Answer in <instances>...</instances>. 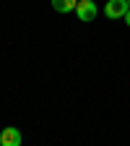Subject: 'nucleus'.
<instances>
[{"instance_id": "nucleus-5", "label": "nucleus", "mask_w": 130, "mask_h": 146, "mask_svg": "<svg viewBox=\"0 0 130 146\" xmlns=\"http://www.w3.org/2000/svg\"><path fill=\"white\" fill-rule=\"evenodd\" d=\"M125 24H127V26H130V11H127V13H125Z\"/></svg>"}, {"instance_id": "nucleus-1", "label": "nucleus", "mask_w": 130, "mask_h": 146, "mask_svg": "<svg viewBox=\"0 0 130 146\" xmlns=\"http://www.w3.org/2000/svg\"><path fill=\"white\" fill-rule=\"evenodd\" d=\"M127 11H130V3H127V0H109V3L104 5L107 18H125Z\"/></svg>"}, {"instance_id": "nucleus-2", "label": "nucleus", "mask_w": 130, "mask_h": 146, "mask_svg": "<svg viewBox=\"0 0 130 146\" xmlns=\"http://www.w3.org/2000/svg\"><path fill=\"white\" fill-rule=\"evenodd\" d=\"M76 16H78V21H94L96 18V3L94 0H78Z\"/></svg>"}, {"instance_id": "nucleus-3", "label": "nucleus", "mask_w": 130, "mask_h": 146, "mask_svg": "<svg viewBox=\"0 0 130 146\" xmlns=\"http://www.w3.org/2000/svg\"><path fill=\"white\" fill-rule=\"evenodd\" d=\"M0 146H21V131L18 128H5L0 133Z\"/></svg>"}, {"instance_id": "nucleus-6", "label": "nucleus", "mask_w": 130, "mask_h": 146, "mask_svg": "<svg viewBox=\"0 0 130 146\" xmlns=\"http://www.w3.org/2000/svg\"><path fill=\"white\" fill-rule=\"evenodd\" d=\"M127 3H130V0H127Z\"/></svg>"}, {"instance_id": "nucleus-4", "label": "nucleus", "mask_w": 130, "mask_h": 146, "mask_svg": "<svg viewBox=\"0 0 130 146\" xmlns=\"http://www.w3.org/2000/svg\"><path fill=\"white\" fill-rule=\"evenodd\" d=\"M76 5H78V0H52V8L57 13H70V11H76Z\"/></svg>"}]
</instances>
